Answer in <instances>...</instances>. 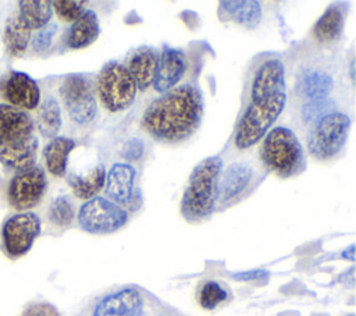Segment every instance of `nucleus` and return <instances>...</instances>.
<instances>
[{
    "instance_id": "obj_1",
    "label": "nucleus",
    "mask_w": 356,
    "mask_h": 316,
    "mask_svg": "<svg viewBox=\"0 0 356 316\" xmlns=\"http://www.w3.org/2000/svg\"><path fill=\"white\" fill-rule=\"evenodd\" d=\"M203 109L200 89L191 84L179 85L149 104L140 125L156 141L181 142L197 129Z\"/></svg>"
},
{
    "instance_id": "obj_2",
    "label": "nucleus",
    "mask_w": 356,
    "mask_h": 316,
    "mask_svg": "<svg viewBox=\"0 0 356 316\" xmlns=\"http://www.w3.org/2000/svg\"><path fill=\"white\" fill-rule=\"evenodd\" d=\"M222 163L220 156H210L192 170L181 199V213L186 220L199 221L214 212Z\"/></svg>"
},
{
    "instance_id": "obj_3",
    "label": "nucleus",
    "mask_w": 356,
    "mask_h": 316,
    "mask_svg": "<svg viewBox=\"0 0 356 316\" xmlns=\"http://www.w3.org/2000/svg\"><path fill=\"white\" fill-rule=\"evenodd\" d=\"M260 152L264 166L282 178L298 174L306 164L302 143L286 127L271 129L264 138Z\"/></svg>"
},
{
    "instance_id": "obj_4",
    "label": "nucleus",
    "mask_w": 356,
    "mask_h": 316,
    "mask_svg": "<svg viewBox=\"0 0 356 316\" xmlns=\"http://www.w3.org/2000/svg\"><path fill=\"white\" fill-rule=\"evenodd\" d=\"M285 102V92L275 93L260 102H252L239 121L235 135L236 148L248 149L259 142L282 113Z\"/></svg>"
},
{
    "instance_id": "obj_5",
    "label": "nucleus",
    "mask_w": 356,
    "mask_h": 316,
    "mask_svg": "<svg viewBox=\"0 0 356 316\" xmlns=\"http://www.w3.org/2000/svg\"><path fill=\"white\" fill-rule=\"evenodd\" d=\"M96 88L102 104L111 113L127 110L136 95L135 81L120 63H107L100 70Z\"/></svg>"
},
{
    "instance_id": "obj_6",
    "label": "nucleus",
    "mask_w": 356,
    "mask_h": 316,
    "mask_svg": "<svg viewBox=\"0 0 356 316\" xmlns=\"http://www.w3.org/2000/svg\"><path fill=\"white\" fill-rule=\"evenodd\" d=\"M350 131V118L334 111L321 118L312 129L307 141L309 152L318 160L332 159L345 145Z\"/></svg>"
},
{
    "instance_id": "obj_7",
    "label": "nucleus",
    "mask_w": 356,
    "mask_h": 316,
    "mask_svg": "<svg viewBox=\"0 0 356 316\" xmlns=\"http://www.w3.org/2000/svg\"><path fill=\"white\" fill-rule=\"evenodd\" d=\"M40 219L33 212H21L6 219L0 230V242L4 255L15 260L28 253L40 234Z\"/></svg>"
},
{
    "instance_id": "obj_8",
    "label": "nucleus",
    "mask_w": 356,
    "mask_h": 316,
    "mask_svg": "<svg viewBox=\"0 0 356 316\" xmlns=\"http://www.w3.org/2000/svg\"><path fill=\"white\" fill-rule=\"evenodd\" d=\"M128 221V212L104 196H93L78 212L79 227L89 234H111Z\"/></svg>"
},
{
    "instance_id": "obj_9",
    "label": "nucleus",
    "mask_w": 356,
    "mask_h": 316,
    "mask_svg": "<svg viewBox=\"0 0 356 316\" xmlns=\"http://www.w3.org/2000/svg\"><path fill=\"white\" fill-rule=\"evenodd\" d=\"M60 96L70 118L86 125L93 121L97 113V103L92 81L82 74H71L65 77L60 86Z\"/></svg>"
},
{
    "instance_id": "obj_10",
    "label": "nucleus",
    "mask_w": 356,
    "mask_h": 316,
    "mask_svg": "<svg viewBox=\"0 0 356 316\" xmlns=\"http://www.w3.org/2000/svg\"><path fill=\"white\" fill-rule=\"evenodd\" d=\"M46 189V174L40 167L35 166L29 170L18 171L10 178L6 196L8 205L14 210L21 213L35 207L44 196Z\"/></svg>"
},
{
    "instance_id": "obj_11",
    "label": "nucleus",
    "mask_w": 356,
    "mask_h": 316,
    "mask_svg": "<svg viewBox=\"0 0 356 316\" xmlns=\"http://www.w3.org/2000/svg\"><path fill=\"white\" fill-rule=\"evenodd\" d=\"M136 170L129 163H115L111 166L104 180V192L107 199L135 212L142 203L139 192H134Z\"/></svg>"
},
{
    "instance_id": "obj_12",
    "label": "nucleus",
    "mask_w": 356,
    "mask_h": 316,
    "mask_svg": "<svg viewBox=\"0 0 356 316\" xmlns=\"http://www.w3.org/2000/svg\"><path fill=\"white\" fill-rule=\"evenodd\" d=\"M0 97L4 104L29 111L39 106L40 89L28 74L10 71L0 79Z\"/></svg>"
},
{
    "instance_id": "obj_13",
    "label": "nucleus",
    "mask_w": 356,
    "mask_h": 316,
    "mask_svg": "<svg viewBox=\"0 0 356 316\" xmlns=\"http://www.w3.org/2000/svg\"><path fill=\"white\" fill-rule=\"evenodd\" d=\"M35 124L28 111L0 104V148L24 142L35 134Z\"/></svg>"
},
{
    "instance_id": "obj_14",
    "label": "nucleus",
    "mask_w": 356,
    "mask_h": 316,
    "mask_svg": "<svg viewBox=\"0 0 356 316\" xmlns=\"http://www.w3.org/2000/svg\"><path fill=\"white\" fill-rule=\"evenodd\" d=\"M93 316H143V298L134 287L118 290L96 303Z\"/></svg>"
},
{
    "instance_id": "obj_15",
    "label": "nucleus",
    "mask_w": 356,
    "mask_h": 316,
    "mask_svg": "<svg viewBox=\"0 0 356 316\" xmlns=\"http://www.w3.org/2000/svg\"><path fill=\"white\" fill-rule=\"evenodd\" d=\"M285 92L284 65L278 58H271L263 63L252 82V102L264 100L275 93Z\"/></svg>"
},
{
    "instance_id": "obj_16",
    "label": "nucleus",
    "mask_w": 356,
    "mask_h": 316,
    "mask_svg": "<svg viewBox=\"0 0 356 316\" xmlns=\"http://www.w3.org/2000/svg\"><path fill=\"white\" fill-rule=\"evenodd\" d=\"M186 71V60L182 52L171 47H164L159 56V64L153 86L157 92L165 93L172 89Z\"/></svg>"
},
{
    "instance_id": "obj_17",
    "label": "nucleus",
    "mask_w": 356,
    "mask_h": 316,
    "mask_svg": "<svg viewBox=\"0 0 356 316\" xmlns=\"http://www.w3.org/2000/svg\"><path fill=\"white\" fill-rule=\"evenodd\" d=\"M159 64V54L150 46H142L136 49L128 61V72L135 81L136 89L146 90L150 85H153L156 71Z\"/></svg>"
},
{
    "instance_id": "obj_18",
    "label": "nucleus",
    "mask_w": 356,
    "mask_h": 316,
    "mask_svg": "<svg viewBox=\"0 0 356 316\" xmlns=\"http://www.w3.org/2000/svg\"><path fill=\"white\" fill-rule=\"evenodd\" d=\"M39 142L38 138L33 135L32 138L0 148V163L14 171H25L35 167L36 156H38Z\"/></svg>"
},
{
    "instance_id": "obj_19",
    "label": "nucleus",
    "mask_w": 356,
    "mask_h": 316,
    "mask_svg": "<svg viewBox=\"0 0 356 316\" xmlns=\"http://www.w3.org/2000/svg\"><path fill=\"white\" fill-rule=\"evenodd\" d=\"M253 175L252 167L245 161L232 163L222 174L221 181H218L217 198L221 202H228L238 196L250 182Z\"/></svg>"
},
{
    "instance_id": "obj_20",
    "label": "nucleus",
    "mask_w": 356,
    "mask_h": 316,
    "mask_svg": "<svg viewBox=\"0 0 356 316\" xmlns=\"http://www.w3.org/2000/svg\"><path fill=\"white\" fill-rule=\"evenodd\" d=\"M31 38L32 29L18 14L10 15L7 18L3 31V42L10 56L21 57L28 49Z\"/></svg>"
},
{
    "instance_id": "obj_21",
    "label": "nucleus",
    "mask_w": 356,
    "mask_h": 316,
    "mask_svg": "<svg viewBox=\"0 0 356 316\" xmlns=\"http://www.w3.org/2000/svg\"><path fill=\"white\" fill-rule=\"evenodd\" d=\"M100 33L97 15L92 10H86L76 21L72 22L68 35L67 46L71 49H83L92 45Z\"/></svg>"
},
{
    "instance_id": "obj_22",
    "label": "nucleus",
    "mask_w": 356,
    "mask_h": 316,
    "mask_svg": "<svg viewBox=\"0 0 356 316\" xmlns=\"http://www.w3.org/2000/svg\"><path fill=\"white\" fill-rule=\"evenodd\" d=\"M75 148V141L67 136L53 138L43 149L46 170L54 177H63L67 171L68 157Z\"/></svg>"
},
{
    "instance_id": "obj_23",
    "label": "nucleus",
    "mask_w": 356,
    "mask_h": 316,
    "mask_svg": "<svg viewBox=\"0 0 356 316\" xmlns=\"http://www.w3.org/2000/svg\"><path fill=\"white\" fill-rule=\"evenodd\" d=\"M106 180V170L103 164H97L88 175H78V174H70L67 177V181L70 184V188L72 189V193L78 199L89 200L104 187Z\"/></svg>"
},
{
    "instance_id": "obj_24",
    "label": "nucleus",
    "mask_w": 356,
    "mask_h": 316,
    "mask_svg": "<svg viewBox=\"0 0 356 316\" xmlns=\"http://www.w3.org/2000/svg\"><path fill=\"white\" fill-rule=\"evenodd\" d=\"M221 7L242 26L253 29L261 19V7L256 0H225Z\"/></svg>"
},
{
    "instance_id": "obj_25",
    "label": "nucleus",
    "mask_w": 356,
    "mask_h": 316,
    "mask_svg": "<svg viewBox=\"0 0 356 316\" xmlns=\"http://www.w3.org/2000/svg\"><path fill=\"white\" fill-rule=\"evenodd\" d=\"M53 8L49 0H21L18 1V15L31 29L44 28L51 18Z\"/></svg>"
},
{
    "instance_id": "obj_26",
    "label": "nucleus",
    "mask_w": 356,
    "mask_h": 316,
    "mask_svg": "<svg viewBox=\"0 0 356 316\" xmlns=\"http://www.w3.org/2000/svg\"><path fill=\"white\" fill-rule=\"evenodd\" d=\"M343 29V11L338 6H330L314 25V36L320 42L337 40Z\"/></svg>"
},
{
    "instance_id": "obj_27",
    "label": "nucleus",
    "mask_w": 356,
    "mask_h": 316,
    "mask_svg": "<svg viewBox=\"0 0 356 316\" xmlns=\"http://www.w3.org/2000/svg\"><path fill=\"white\" fill-rule=\"evenodd\" d=\"M36 125L42 136L50 139L57 136V132L61 127V111L58 102L54 97L49 96L40 103L36 117Z\"/></svg>"
},
{
    "instance_id": "obj_28",
    "label": "nucleus",
    "mask_w": 356,
    "mask_h": 316,
    "mask_svg": "<svg viewBox=\"0 0 356 316\" xmlns=\"http://www.w3.org/2000/svg\"><path fill=\"white\" fill-rule=\"evenodd\" d=\"M302 86H303V93L309 100H320V99L328 97V95L332 90L334 81L325 72L313 71L305 75Z\"/></svg>"
},
{
    "instance_id": "obj_29",
    "label": "nucleus",
    "mask_w": 356,
    "mask_h": 316,
    "mask_svg": "<svg viewBox=\"0 0 356 316\" xmlns=\"http://www.w3.org/2000/svg\"><path fill=\"white\" fill-rule=\"evenodd\" d=\"M75 217V210L68 196H57L49 206L47 219L57 228H65L71 226Z\"/></svg>"
},
{
    "instance_id": "obj_30",
    "label": "nucleus",
    "mask_w": 356,
    "mask_h": 316,
    "mask_svg": "<svg viewBox=\"0 0 356 316\" xmlns=\"http://www.w3.org/2000/svg\"><path fill=\"white\" fill-rule=\"evenodd\" d=\"M227 299V291L216 281H206L197 292V302L204 309H214Z\"/></svg>"
},
{
    "instance_id": "obj_31",
    "label": "nucleus",
    "mask_w": 356,
    "mask_h": 316,
    "mask_svg": "<svg viewBox=\"0 0 356 316\" xmlns=\"http://www.w3.org/2000/svg\"><path fill=\"white\" fill-rule=\"evenodd\" d=\"M86 3L82 0H56L51 1V8L56 11V15L64 22L76 21L85 11Z\"/></svg>"
},
{
    "instance_id": "obj_32",
    "label": "nucleus",
    "mask_w": 356,
    "mask_h": 316,
    "mask_svg": "<svg viewBox=\"0 0 356 316\" xmlns=\"http://www.w3.org/2000/svg\"><path fill=\"white\" fill-rule=\"evenodd\" d=\"M331 113H334V102H331L328 97L320 100H309L302 109V116L309 124H317L321 118Z\"/></svg>"
},
{
    "instance_id": "obj_33",
    "label": "nucleus",
    "mask_w": 356,
    "mask_h": 316,
    "mask_svg": "<svg viewBox=\"0 0 356 316\" xmlns=\"http://www.w3.org/2000/svg\"><path fill=\"white\" fill-rule=\"evenodd\" d=\"M57 32V24H53V22H49L44 28L39 29L33 38H32V49L38 53L40 52H44L49 49L51 40H53V36L56 35Z\"/></svg>"
},
{
    "instance_id": "obj_34",
    "label": "nucleus",
    "mask_w": 356,
    "mask_h": 316,
    "mask_svg": "<svg viewBox=\"0 0 356 316\" xmlns=\"http://www.w3.org/2000/svg\"><path fill=\"white\" fill-rule=\"evenodd\" d=\"M143 152H145L143 142L138 138H134L124 143V146L121 149V156L128 161H136L142 157Z\"/></svg>"
},
{
    "instance_id": "obj_35",
    "label": "nucleus",
    "mask_w": 356,
    "mask_h": 316,
    "mask_svg": "<svg viewBox=\"0 0 356 316\" xmlns=\"http://www.w3.org/2000/svg\"><path fill=\"white\" fill-rule=\"evenodd\" d=\"M21 316H60L54 306L49 303H32L29 305Z\"/></svg>"
},
{
    "instance_id": "obj_36",
    "label": "nucleus",
    "mask_w": 356,
    "mask_h": 316,
    "mask_svg": "<svg viewBox=\"0 0 356 316\" xmlns=\"http://www.w3.org/2000/svg\"><path fill=\"white\" fill-rule=\"evenodd\" d=\"M267 271L264 270H250L246 273H238L234 276L235 280H241V281H248V280H257L260 277H266Z\"/></svg>"
},
{
    "instance_id": "obj_37",
    "label": "nucleus",
    "mask_w": 356,
    "mask_h": 316,
    "mask_svg": "<svg viewBox=\"0 0 356 316\" xmlns=\"http://www.w3.org/2000/svg\"><path fill=\"white\" fill-rule=\"evenodd\" d=\"M353 249H355V246L353 245H350L342 255H343V258H348L349 260H353L355 259V256H353Z\"/></svg>"
},
{
    "instance_id": "obj_38",
    "label": "nucleus",
    "mask_w": 356,
    "mask_h": 316,
    "mask_svg": "<svg viewBox=\"0 0 356 316\" xmlns=\"http://www.w3.org/2000/svg\"><path fill=\"white\" fill-rule=\"evenodd\" d=\"M348 316H353V315H348Z\"/></svg>"
}]
</instances>
